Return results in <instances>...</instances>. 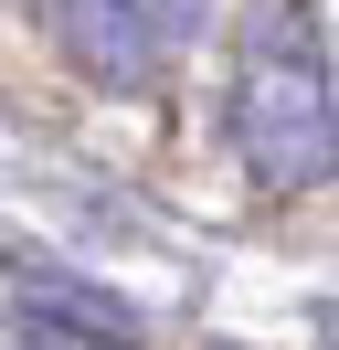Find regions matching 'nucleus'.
<instances>
[{"instance_id": "7ed1b4c3", "label": "nucleus", "mask_w": 339, "mask_h": 350, "mask_svg": "<svg viewBox=\"0 0 339 350\" xmlns=\"http://www.w3.org/2000/svg\"><path fill=\"white\" fill-rule=\"evenodd\" d=\"M21 350H117V340H74V329H42V319H21Z\"/></svg>"}, {"instance_id": "f257e3e1", "label": "nucleus", "mask_w": 339, "mask_h": 350, "mask_svg": "<svg viewBox=\"0 0 339 350\" xmlns=\"http://www.w3.org/2000/svg\"><path fill=\"white\" fill-rule=\"evenodd\" d=\"M233 159L265 191H329L339 180V75L308 0H254L233 22V96H223Z\"/></svg>"}, {"instance_id": "20e7f679", "label": "nucleus", "mask_w": 339, "mask_h": 350, "mask_svg": "<svg viewBox=\"0 0 339 350\" xmlns=\"http://www.w3.org/2000/svg\"><path fill=\"white\" fill-rule=\"evenodd\" d=\"M170 22H180V43H191V32L212 22V0H170Z\"/></svg>"}, {"instance_id": "39448f33", "label": "nucleus", "mask_w": 339, "mask_h": 350, "mask_svg": "<svg viewBox=\"0 0 339 350\" xmlns=\"http://www.w3.org/2000/svg\"><path fill=\"white\" fill-rule=\"evenodd\" d=\"M329 340H339V319H329Z\"/></svg>"}, {"instance_id": "f03ea898", "label": "nucleus", "mask_w": 339, "mask_h": 350, "mask_svg": "<svg viewBox=\"0 0 339 350\" xmlns=\"http://www.w3.org/2000/svg\"><path fill=\"white\" fill-rule=\"evenodd\" d=\"M21 319H53V329H74V340H138V308H117L106 286H85V276H42V265H21Z\"/></svg>"}]
</instances>
